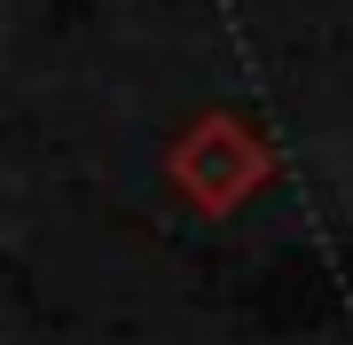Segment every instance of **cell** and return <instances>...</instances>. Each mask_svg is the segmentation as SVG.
I'll use <instances>...</instances> for the list:
<instances>
[{"instance_id": "cell-1", "label": "cell", "mask_w": 353, "mask_h": 345, "mask_svg": "<svg viewBox=\"0 0 353 345\" xmlns=\"http://www.w3.org/2000/svg\"><path fill=\"white\" fill-rule=\"evenodd\" d=\"M165 173H173V189L189 196L196 212H236V205H243L252 189H267L275 157H267L259 126H243L236 110H204L196 126L173 141Z\"/></svg>"}]
</instances>
